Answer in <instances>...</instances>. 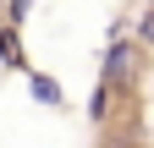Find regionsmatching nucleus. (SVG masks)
Segmentation results:
<instances>
[{
    "label": "nucleus",
    "instance_id": "nucleus-1",
    "mask_svg": "<svg viewBox=\"0 0 154 148\" xmlns=\"http://www.w3.org/2000/svg\"><path fill=\"white\" fill-rule=\"evenodd\" d=\"M138 66H143V49L132 39H110L105 44V66H99V82L110 93H127L132 82H138Z\"/></svg>",
    "mask_w": 154,
    "mask_h": 148
},
{
    "label": "nucleus",
    "instance_id": "nucleus-2",
    "mask_svg": "<svg viewBox=\"0 0 154 148\" xmlns=\"http://www.w3.org/2000/svg\"><path fill=\"white\" fill-rule=\"evenodd\" d=\"M28 93H33L38 104H44V110H61V104H66V88L55 82L50 71H28Z\"/></svg>",
    "mask_w": 154,
    "mask_h": 148
},
{
    "label": "nucleus",
    "instance_id": "nucleus-3",
    "mask_svg": "<svg viewBox=\"0 0 154 148\" xmlns=\"http://www.w3.org/2000/svg\"><path fill=\"white\" fill-rule=\"evenodd\" d=\"M110 104H116V93H110L105 82H94V93H88V121L105 126V121H110Z\"/></svg>",
    "mask_w": 154,
    "mask_h": 148
},
{
    "label": "nucleus",
    "instance_id": "nucleus-4",
    "mask_svg": "<svg viewBox=\"0 0 154 148\" xmlns=\"http://www.w3.org/2000/svg\"><path fill=\"white\" fill-rule=\"evenodd\" d=\"M0 61L17 66V71L28 66V61H22V39H17V28H0Z\"/></svg>",
    "mask_w": 154,
    "mask_h": 148
},
{
    "label": "nucleus",
    "instance_id": "nucleus-5",
    "mask_svg": "<svg viewBox=\"0 0 154 148\" xmlns=\"http://www.w3.org/2000/svg\"><path fill=\"white\" fill-rule=\"evenodd\" d=\"M127 39H132V44H138V49H154V6H149V11L138 16V28H132V33H127Z\"/></svg>",
    "mask_w": 154,
    "mask_h": 148
},
{
    "label": "nucleus",
    "instance_id": "nucleus-6",
    "mask_svg": "<svg viewBox=\"0 0 154 148\" xmlns=\"http://www.w3.org/2000/svg\"><path fill=\"white\" fill-rule=\"evenodd\" d=\"M0 28H6V0H0Z\"/></svg>",
    "mask_w": 154,
    "mask_h": 148
}]
</instances>
